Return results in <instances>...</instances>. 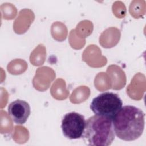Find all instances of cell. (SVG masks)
I'll return each instance as SVG.
<instances>
[{
    "mask_svg": "<svg viewBox=\"0 0 146 146\" xmlns=\"http://www.w3.org/2000/svg\"><path fill=\"white\" fill-rule=\"evenodd\" d=\"M144 117V112L138 107L131 105L122 107L112 119L115 135L124 141L137 140L143 133Z\"/></svg>",
    "mask_w": 146,
    "mask_h": 146,
    "instance_id": "cell-1",
    "label": "cell"
},
{
    "mask_svg": "<svg viewBox=\"0 0 146 146\" xmlns=\"http://www.w3.org/2000/svg\"><path fill=\"white\" fill-rule=\"evenodd\" d=\"M86 126L83 115L71 112L65 114L62 120L61 128L64 136L70 140L82 138Z\"/></svg>",
    "mask_w": 146,
    "mask_h": 146,
    "instance_id": "cell-4",
    "label": "cell"
},
{
    "mask_svg": "<svg viewBox=\"0 0 146 146\" xmlns=\"http://www.w3.org/2000/svg\"><path fill=\"white\" fill-rule=\"evenodd\" d=\"M7 111L13 121L17 124L22 125L27 120L31 110L27 102L17 99L9 104Z\"/></svg>",
    "mask_w": 146,
    "mask_h": 146,
    "instance_id": "cell-5",
    "label": "cell"
},
{
    "mask_svg": "<svg viewBox=\"0 0 146 146\" xmlns=\"http://www.w3.org/2000/svg\"><path fill=\"white\" fill-rule=\"evenodd\" d=\"M122 107L123 102L119 96L108 91L99 94L90 104V109L95 115L112 119Z\"/></svg>",
    "mask_w": 146,
    "mask_h": 146,
    "instance_id": "cell-3",
    "label": "cell"
},
{
    "mask_svg": "<svg viewBox=\"0 0 146 146\" xmlns=\"http://www.w3.org/2000/svg\"><path fill=\"white\" fill-rule=\"evenodd\" d=\"M115 137L112 119L94 115L86 120L82 138L87 145L108 146L112 143Z\"/></svg>",
    "mask_w": 146,
    "mask_h": 146,
    "instance_id": "cell-2",
    "label": "cell"
}]
</instances>
